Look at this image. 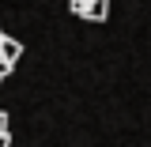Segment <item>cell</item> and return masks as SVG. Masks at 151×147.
<instances>
[{
  "mask_svg": "<svg viewBox=\"0 0 151 147\" xmlns=\"http://www.w3.org/2000/svg\"><path fill=\"white\" fill-rule=\"evenodd\" d=\"M76 19H87V23H106L110 15V0H68Z\"/></svg>",
  "mask_w": 151,
  "mask_h": 147,
  "instance_id": "1",
  "label": "cell"
},
{
  "mask_svg": "<svg viewBox=\"0 0 151 147\" xmlns=\"http://www.w3.org/2000/svg\"><path fill=\"white\" fill-rule=\"evenodd\" d=\"M19 57H23V45H19L15 38H0V60H4V64H8V68H15V60Z\"/></svg>",
  "mask_w": 151,
  "mask_h": 147,
  "instance_id": "2",
  "label": "cell"
},
{
  "mask_svg": "<svg viewBox=\"0 0 151 147\" xmlns=\"http://www.w3.org/2000/svg\"><path fill=\"white\" fill-rule=\"evenodd\" d=\"M0 38H4V30H0ZM8 72H12V68H8V64H4V60H0V83H4V79H8Z\"/></svg>",
  "mask_w": 151,
  "mask_h": 147,
  "instance_id": "3",
  "label": "cell"
},
{
  "mask_svg": "<svg viewBox=\"0 0 151 147\" xmlns=\"http://www.w3.org/2000/svg\"><path fill=\"white\" fill-rule=\"evenodd\" d=\"M0 147H12V132H0Z\"/></svg>",
  "mask_w": 151,
  "mask_h": 147,
  "instance_id": "4",
  "label": "cell"
},
{
  "mask_svg": "<svg viewBox=\"0 0 151 147\" xmlns=\"http://www.w3.org/2000/svg\"><path fill=\"white\" fill-rule=\"evenodd\" d=\"M0 132H8V113L0 110Z\"/></svg>",
  "mask_w": 151,
  "mask_h": 147,
  "instance_id": "5",
  "label": "cell"
}]
</instances>
